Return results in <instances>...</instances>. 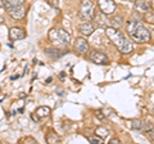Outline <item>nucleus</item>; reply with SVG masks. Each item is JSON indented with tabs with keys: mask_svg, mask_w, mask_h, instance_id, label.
Returning <instances> with one entry per match:
<instances>
[{
	"mask_svg": "<svg viewBox=\"0 0 154 144\" xmlns=\"http://www.w3.org/2000/svg\"><path fill=\"white\" fill-rule=\"evenodd\" d=\"M127 32L131 35L137 42H148L150 40V32H149L141 23L136 21L127 22Z\"/></svg>",
	"mask_w": 154,
	"mask_h": 144,
	"instance_id": "nucleus-2",
	"label": "nucleus"
},
{
	"mask_svg": "<svg viewBox=\"0 0 154 144\" xmlns=\"http://www.w3.org/2000/svg\"><path fill=\"white\" fill-rule=\"evenodd\" d=\"M8 13L11 14V17L13 20H22L26 14V8H25V4H19V5L12 8L11 11H8Z\"/></svg>",
	"mask_w": 154,
	"mask_h": 144,
	"instance_id": "nucleus-8",
	"label": "nucleus"
},
{
	"mask_svg": "<svg viewBox=\"0 0 154 144\" xmlns=\"http://www.w3.org/2000/svg\"><path fill=\"white\" fill-rule=\"evenodd\" d=\"M98 5L100 12H103L104 14H113L116 12V3L113 0H98Z\"/></svg>",
	"mask_w": 154,
	"mask_h": 144,
	"instance_id": "nucleus-5",
	"label": "nucleus"
},
{
	"mask_svg": "<svg viewBox=\"0 0 154 144\" xmlns=\"http://www.w3.org/2000/svg\"><path fill=\"white\" fill-rule=\"evenodd\" d=\"M4 7V2H3V0H0V9H2Z\"/></svg>",
	"mask_w": 154,
	"mask_h": 144,
	"instance_id": "nucleus-26",
	"label": "nucleus"
},
{
	"mask_svg": "<svg viewBox=\"0 0 154 144\" xmlns=\"http://www.w3.org/2000/svg\"><path fill=\"white\" fill-rule=\"evenodd\" d=\"M95 116H96V117H99L100 120H103V118H104V114H103L102 111H96V112H95Z\"/></svg>",
	"mask_w": 154,
	"mask_h": 144,
	"instance_id": "nucleus-24",
	"label": "nucleus"
},
{
	"mask_svg": "<svg viewBox=\"0 0 154 144\" xmlns=\"http://www.w3.org/2000/svg\"><path fill=\"white\" fill-rule=\"evenodd\" d=\"M79 16L82 21H90L93 20L94 16V4L91 0H82L81 2V7H80V12Z\"/></svg>",
	"mask_w": 154,
	"mask_h": 144,
	"instance_id": "nucleus-4",
	"label": "nucleus"
},
{
	"mask_svg": "<svg viewBox=\"0 0 154 144\" xmlns=\"http://www.w3.org/2000/svg\"><path fill=\"white\" fill-rule=\"evenodd\" d=\"M109 143L110 144H118V143H121V142H119V139H112Z\"/></svg>",
	"mask_w": 154,
	"mask_h": 144,
	"instance_id": "nucleus-25",
	"label": "nucleus"
},
{
	"mask_svg": "<svg viewBox=\"0 0 154 144\" xmlns=\"http://www.w3.org/2000/svg\"><path fill=\"white\" fill-rule=\"evenodd\" d=\"M23 3H25V0H5V2H4V7H5L7 12H8V11H11L12 8L19 5V4H23Z\"/></svg>",
	"mask_w": 154,
	"mask_h": 144,
	"instance_id": "nucleus-16",
	"label": "nucleus"
},
{
	"mask_svg": "<svg viewBox=\"0 0 154 144\" xmlns=\"http://www.w3.org/2000/svg\"><path fill=\"white\" fill-rule=\"evenodd\" d=\"M64 53H66V52H62V50H58V49H46V50H45V54L49 55L50 58H53V59L60 58V57L63 55Z\"/></svg>",
	"mask_w": 154,
	"mask_h": 144,
	"instance_id": "nucleus-15",
	"label": "nucleus"
},
{
	"mask_svg": "<svg viewBox=\"0 0 154 144\" xmlns=\"http://www.w3.org/2000/svg\"><path fill=\"white\" fill-rule=\"evenodd\" d=\"M45 140L50 144H55V143H60V138L55 133H49L45 138Z\"/></svg>",
	"mask_w": 154,
	"mask_h": 144,
	"instance_id": "nucleus-17",
	"label": "nucleus"
},
{
	"mask_svg": "<svg viewBox=\"0 0 154 144\" xmlns=\"http://www.w3.org/2000/svg\"><path fill=\"white\" fill-rule=\"evenodd\" d=\"M49 40L57 46H66L69 44L71 36L63 28H53L49 32Z\"/></svg>",
	"mask_w": 154,
	"mask_h": 144,
	"instance_id": "nucleus-3",
	"label": "nucleus"
},
{
	"mask_svg": "<svg viewBox=\"0 0 154 144\" xmlns=\"http://www.w3.org/2000/svg\"><path fill=\"white\" fill-rule=\"evenodd\" d=\"M94 22H95V25L100 27V28H105V27H108V25L110 23V20L108 18L107 14H104L103 12H99V13H94Z\"/></svg>",
	"mask_w": 154,
	"mask_h": 144,
	"instance_id": "nucleus-7",
	"label": "nucleus"
},
{
	"mask_svg": "<svg viewBox=\"0 0 154 144\" xmlns=\"http://www.w3.org/2000/svg\"><path fill=\"white\" fill-rule=\"evenodd\" d=\"M46 3L49 4L53 8H58L59 7V0H46Z\"/></svg>",
	"mask_w": 154,
	"mask_h": 144,
	"instance_id": "nucleus-21",
	"label": "nucleus"
},
{
	"mask_svg": "<svg viewBox=\"0 0 154 144\" xmlns=\"http://www.w3.org/2000/svg\"><path fill=\"white\" fill-rule=\"evenodd\" d=\"M90 61H93L94 63L96 64H108V57L104 54V53L102 52H99V50H93V52H90Z\"/></svg>",
	"mask_w": 154,
	"mask_h": 144,
	"instance_id": "nucleus-6",
	"label": "nucleus"
},
{
	"mask_svg": "<svg viewBox=\"0 0 154 144\" xmlns=\"http://www.w3.org/2000/svg\"><path fill=\"white\" fill-rule=\"evenodd\" d=\"M105 33H107L108 39L112 41V44L117 48V49L123 53V54H128L132 52V44L123 33L114 27H105Z\"/></svg>",
	"mask_w": 154,
	"mask_h": 144,
	"instance_id": "nucleus-1",
	"label": "nucleus"
},
{
	"mask_svg": "<svg viewBox=\"0 0 154 144\" xmlns=\"http://www.w3.org/2000/svg\"><path fill=\"white\" fill-rule=\"evenodd\" d=\"M26 37V32L23 31V28L21 27H12L9 30V39L16 41V40H22Z\"/></svg>",
	"mask_w": 154,
	"mask_h": 144,
	"instance_id": "nucleus-9",
	"label": "nucleus"
},
{
	"mask_svg": "<svg viewBox=\"0 0 154 144\" xmlns=\"http://www.w3.org/2000/svg\"><path fill=\"white\" fill-rule=\"evenodd\" d=\"M75 49L77 53H80V54H84L89 50V42L86 41L84 37H77L75 40Z\"/></svg>",
	"mask_w": 154,
	"mask_h": 144,
	"instance_id": "nucleus-10",
	"label": "nucleus"
},
{
	"mask_svg": "<svg viewBox=\"0 0 154 144\" xmlns=\"http://www.w3.org/2000/svg\"><path fill=\"white\" fill-rule=\"evenodd\" d=\"M19 143H37L36 139H33L31 136H26V138H22V139H19Z\"/></svg>",
	"mask_w": 154,
	"mask_h": 144,
	"instance_id": "nucleus-20",
	"label": "nucleus"
},
{
	"mask_svg": "<svg viewBox=\"0 0 154 144\" xmlns=\"http://www.w3.org/2000/svg\"><path fill=\"white\" fill-rule=\"evenodd\" d=\"M79 31H80L81 35H84V36H90L91 33L95 31V27H94V25H93V23H91L90 21H86V22L82 23V25H80Z\"/></svg>",
	"mask_w": 154,
	"mask_h": 144,
	"instance_id": "nucleus-11",
	"label": "nucleus"
},
{
	"mask_svg": "<svg viewBox=\"0 0 154 144\" xmlns=\"http://www.w3.org/2000/svg\"><path fill=\"white\" fill-rule=\"evenodd\" d=\"M96 135H98L99 138H102V139H104L105 136H108V134H109V130L107 127H98L96 129Z\"/></svg>",
	"mask_w": 154,
	"mask_h": 144,
	"instance_id": "nucleus-19",
	"label": "nucleus"
},
{
	"mask_svg": "<svg viewBox=\"0 0 154 144\" xmlns=\"http://www.w3.org/2000/svg\"><path fill=\"white\" fill-rule=\"evenodd\" d=\"M152 8V2L150 0H136L135 2V9L141 12H148Z\"/></svg>",
	"mask_w": 154,
	"mask_h": 144,
	"instance_id": "nucleus-12",
	"label": "nucleus"
},
{
	"mask_svg": "<svg viewBox=\"0 0 154 144\" xmlns=\"http://www.w3.org/2000/svg\"><path fill=\"white\" fill-rule=\"evenodd\" d=\"M148 136H149V139H150L152 142H154V127L152 129V130L148 131Z\"/></svg>",
	"mask_w": 154,
	"mask_h": 144,
	"instance_id": "nucleus-23",
	"label": "nucleus"
},
{
	"mask_svg": "<svg viewBox=\"0 0 154 144\" xmlns=\"http://www.w3.org/2000/svg\"><path fill=\"white\" fill-rule=\"evenodd\" d=\"M35 112H36L37 118H46V117H49V116H50V113H51L50 108H49V107H46V105L38 107Z\"/></svg>",
	"mask_w": 154,
	"mask_h": 144,
	"instance_id": "nucleus-13",
	"label": "nucleus"
},
{
	"mask_svg": "<svg viewBox=\"0 0 154 144\" xmlns=\"http://www.w3.org/2000/svg\"><path fill=\"white\" fill-rule=\"evenodd\" d=\"M127 126L132 130H143V126H144V122L140 121V120H131V121L127 122Z\"/></svg>",
	"mask_w": 154,
	"mask_h": 144,
	"instance_id": "nucleus-14",
	"label": "nucleus"
},
{
	"mask_svg": "<svg viewBox=\"0 0 154 144\" xmlns=\"http://www.w3.org/2000/svg\"><path fill=\"white\" fill-rule=\"evenodd\" d=\"M50 83H51V77H49V79L46 80V84H50Z\"/></svg>",
	"mask_w": 154,
	"mask_h": 144,
	"instance_id": "nucleus-27",
	"label": "nucleus"
},
{
	"mask_svg": "<svg viewBox=\"0 0 154 144\" xmlns=\"http://www.w3.org/2000/svg\"><path fill=\"white\" fill-rule=\"evenodd\" d=\"M102 140H103V139L102 138H89V142L90 143H102Z\"/></svg>",
	"mask_w": 154,
	"mask_h": 144,
	"instance_id": "nucleus-22",
	"label": "nucleus"
},
{
	"mask_svg": "<svg viewBox=\"0 0 154 144\" xmlns=\"http://www.w3.org/2000/svg\"><path fill=\"white\" fill-rule=\"evenodd\" d=\"M122 23H123V20H122V17H119V16H116L110 20V25L114 28H121Z\"/></svg>",
	"mask_w": 154,
	"mask_h": 144,
	"instance_id": "nucleus-18",
	"label": "nucleus"
}]
</instances>
